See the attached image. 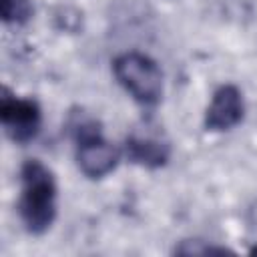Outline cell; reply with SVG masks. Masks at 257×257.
<instances>
[{
    "mask_svg": "<svg viewBox=\"0 0 257 257\" xmlns=\"http://www.w3.org/2000/svg\"><path fill=\"white\" fill-rule=\"evenodd\" d=\"M18 213L28 233L42 235L56 219V181L52 171L38 159L20 167Z\"/></svg>",
    "mask_w": 257,
    "mask_h": 257,
    "instance_id": "6da1fadb",
    "label": "cell"
},
{
    "mask_svg": "<svg viewBox=\"0 0 257 257\" xmlns=\"http://www.w3.org/2000/svg\"><path fill=\"white\" fill-rule=\"evenodd\" d=\"M112 72L118 84L143 106H155L163 96V72L143 52H124L114 58Z\"/></svg>",
    "mask_w": 257,
    "mask_h": 257,
    "instance_id": "7a4b0ae2",
    "label": "cell"
},
{
    "mask_svg": "<svg viewBox=\"0 0 257 257\" xmlns=\"http://www.w3.org/2000/svg\"><path fill=\"white\" fill-rule=\"evenodd\" d=\"M0 122L14 143H28L40 131L42 110L34 98L4 94L0 100Z\"/></svg>",
    "mask_w": 257,
    "mask_h": 257,
    "instance_id": "3957f363",
    "label": "cell"
},
{
    "mask_svg": "<svg viewBox=\"0 0 257 257\" xmlns=\"http://www.w3.org/2000/svg\"><path fill=\"white\" fill-rule=\"evenodd\" d=\"M245 102L235 84H221L205 110V128L209 133H225L243 120Z\"/></svg>",
    "mask_w": 257,
    "mask_h": 257,
    "instance_id": "277c9868",
    "label": "cell"
},
{
    "mask_svg": "<svg viewBox=\"0 0 257 257\" xmlns=\"http://www.w3.org/2000/svg\"><path fill=\"white\" fill-rule=\"evenodd\" d=\"M118 149L102 139L100 133L78 139L76 163L88 179H102L118 165Z\"/></svg>",
    "mask_w": 257,
    "mask_h": 257,
    "instance_id": "5b68a950",
    "label": "cell"
},
{
    "mask_svg": "<svg viewBox=\"0 0 257 257\" xmlns=\"http://www.w3.org/2000/svg\"><path fill=\"white\" fill-rule=\"evenodd\" d=\"M124 155L131 163L145 169H161L171 159V147L157 135L133 133L124 141Z\"/></svg>",
    "mask_w": 257,
    "mask_h": 257,
    "instance_id": "8992f818",
    "label": "cell"
},
{
    "mask_svg": "<svg viewBox=\"0 0 257 257\" xmlns=\"http://www.w3.org/2000/svg\"><path fill=\"white\" fill-rule=\"evenodd\" d=\"M0 14L6 24H24L32 16V0H0Z\"/></svg>",
    "mask_w": 257,
    "mask_h": 257,
    "instance_id": "52a82bcc",
    "label": "cell"
}]
</instances>
